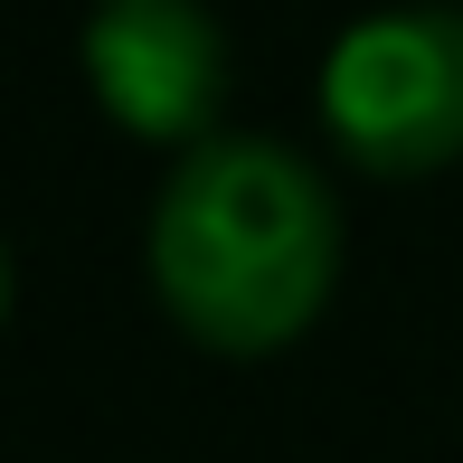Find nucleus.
<instances>
[{"label": "nucleus", "mask_w": 463, "mask_h": 463, "mask_svg": "<svg viewBox=\"0 0 463 463\" xmlns=\"http://www.w3.org/2000/svg\"><path fill=\"white\" fill-rule=\"evenodd\" d=\"M86 86L133 142L199 152L227 133V29L208 0H95L86 10Z\"/></svg>", "instance_id": "obj_3"}, {"label": "nucleus", "mask_w": 463, "mask_h": 463, "mask_svg": "<svg viewBox=\"0 0 463 463\" xmlns=\"http://www.w3.org/2000/svg\"><path fill=\"white\" fill-rule=\"evenodd\" d=\"M161 312L218 360H265L303 341L341 275L331 180L275 133H208L171 161L142 227Z\"/></svg>", "instance_id": "obj_1"}, {"label": "nucleus", "mask_w": 463, "mask_h": 463, "mask_svg": "<svg viewBox=\"0 0 463 463\" xmlns=\"http://www.w3.org/2000/svg\"><path fill=\"white\" fill-rule=\"evenodd\" d=\"M322 133L369 180H426L463 161V0H397L331 38Z\"/></svg>", "instance_id": "obj_2"}]
</instances>
